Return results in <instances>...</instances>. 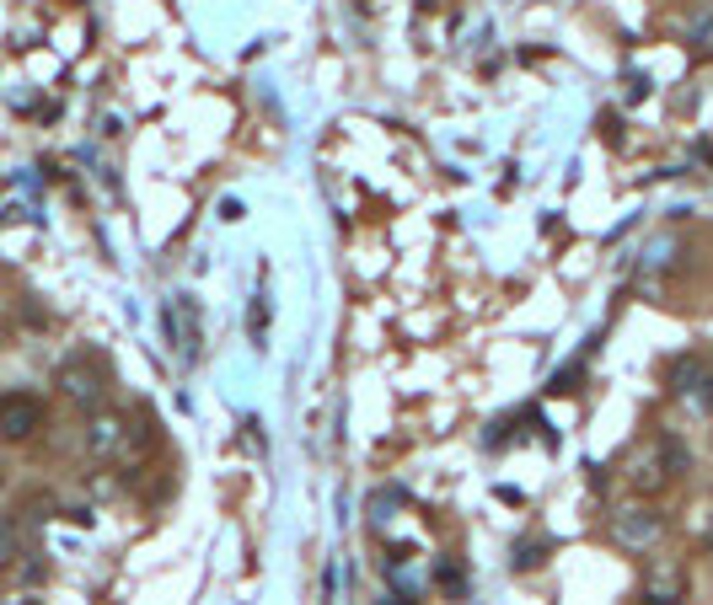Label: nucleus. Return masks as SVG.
<instances>
[{"mask_svg":"<svg viewBox=\"0 0 713 605\" xmlns=\"http://www.w3.org/2000/svg\"><path fill=\"white\" fill-rule=\"evenodd\" d=\"M681 38H687V48H692L698 59H713V6H703V11H692V16H687Z\"/></svg>","mask_w":713,"mask_h":605,"instance_id":"6","label":"nucleus"},{"mask_svg":"<svg viewBox=\"0 0 713 605\" xmlns=\"http://www.w3.org/2000/svg\"><path fill=\"white\" fill-rule=\"evenodd\" d=\"M59 386H65V397L70 403H81V407H97L102 403V375L91 370L86 360H70L65 370H59Z\"/></svg>","mask_w":713,"mask_h":605,"instance_id":"3","label":"nucleus"},{"mask_svg":"<svg viewBox=\"0 0 713 605\" xmlns=\"http://www.w3.org/2000/svg\"><path fill=\"white\" fill-rule=\"evenodd\" d=\"M612 530H617V541H628V547H655V541H660V530H666V520H660V515H649V509H623Z\"/></svg>","mask_w":713,"mask_h":605,"instance_id":"4","label":"nucleus"},{"mask_svg":"<svg viewBox=\"0 0 713 605\" xmlns=\"http://www.w3.org/2000/svg\"><path fill=\"white\" fill-rule=\"evenodd\" d=\"M188 311H194V306H188V295H177V300L167 306V338L177 343V354H183V360H194V343H199V332L188 327Z\"/></svg>","mask_w":713,"mask_h":605,"instance_id":"5","label":"nucleus"},{"mask_svg":"<svg viewBox=\"0 0 713 605\" xmlns=\"http://www.w3.org/2000/svg\"><path fill=\"white\" fill-rule=\"evenodd\" d=\"M17 558H22V525L0 520V568H11Z\"/></svg>","mask_w":713,"mask_h":605,"instance_id":"9","label":"nucleus"},{"mask_svg":"<svg viewBox=\"0 0 713 605\" xmlns=\"http://www.w3.org/2000/svg\"><path fill=\"white\" fill-rule=\"evenodd\" d=\"M671 392L687 397L698 413H713V370L703 360H692V354H681L671 364Z\"/></svg>","mask_w":713,"mask_h":605,"instance_id":"1","label":"nucleus"},{"mask_svg":"<svg viewBox=\"0 0 713 605\" xmlns=\"http://www.w3.org/2000/svg\"><path fill=\"white\" fill-rule=\"evenodd\" d=\"M119 444H124V424H119V418H97V424H91V450H97V455H113Z\"/></svg>","mask_w":713,"mask_h":605,"instance_id":"8","label":"nucleus"},{"mask_svg":"<svg viewBox=\"0 0 713 605\" xmlns=\"http://www.w3.org/2000/svg\"><path fill=\"white\" fill-rule=\"evenodd\" d=\"M671 477H676V472H666V461H660V455H644V461L633 466V487H638V493H660Z\"/></svg>","mask_w":713,"mask_h":605,"instance_id":"7","label":"nucleus"},{"mask_svg":"<svg viewBox=\"0 0 713 605\" xmlns=\"http://www.w3.org/2000/svg\"><path fill=\"white\" fill-rule=\"evenodd\" d=\"M649 605H671V601H649Z\"/></svg>","mask_w":713,"mask_h":605,"instance_id":"10","label":"nucleus"},{"mask_svg":"<svg viewBox=\"0 0 713 605\" xmlns=\"http://www.w3.org/2000/svg\"><path fill=\"white\" fill-rule=\"evenodd\" d=\"M39 424H43V403H39V397H28V392L0 397V440H28Z\"/></svg>","mask_w":713,"mask_h":605,"instance_id":"2","label":"nucleus"}]
</instances>
